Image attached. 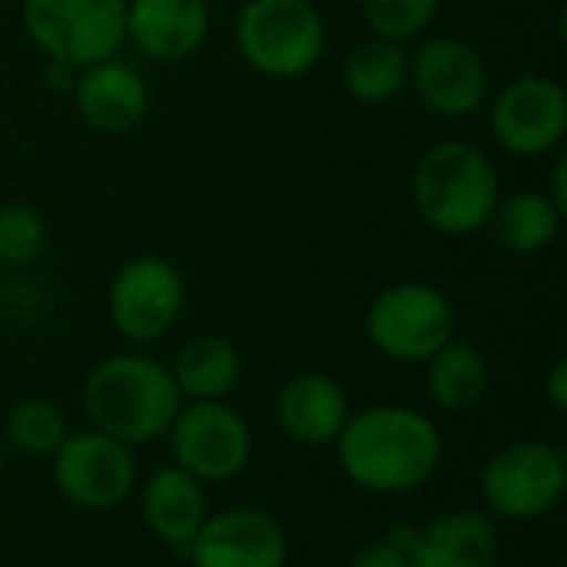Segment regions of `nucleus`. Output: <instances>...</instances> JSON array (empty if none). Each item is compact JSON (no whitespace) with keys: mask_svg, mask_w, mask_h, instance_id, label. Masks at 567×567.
I'll return each instance as SVG.
<instances>
[{"mask_svg":"<svg viewBox=\"0 0 567 567\" xmlns=\"http://www.w3.org/2000/svg\"><path fill=\"white\" fill-rule=\"evenodd\" d=\"M346 478L372 495L422 488L442 462L439 425L409 405H369L352 412L336 439Z\"/></svg>","mask_w":567,"mask_h":567,"instance_id":"1","label":"nucleus"},{"mask_svg":"<svg viewBox=\"0 0 567 567\" xmlns=\"http://www.w3.org/2000/svg\"><path fill=\"white\" fill-rule=\"evenodd\" d=\"M83 409L90 429L136 449L166 439L183 395L169 365L143 352H116L100 359L83 382Z\"/></svg>","mask_w":567,"mask_h":567,"instance_id":"2","label":"nucleus"},{"mask_svg":"<svg viewBox=\"0 0 567 567\" xmlns=\"http://www.w3.org/2000/svg\"><path fill=\"white\" fill-rule=\"evenodd\" d=\"M502 196L488 153L468 140L432 143L412 169V203L425 226L442 236L482 233Z\"/></svg>","mask_w":567,"mask_h":567,"instance_id":"3","label":"nucleus"},{"mask_svg":"<svg viewBox=\"0 0 567 567\" xmlns=\"http://www.w3.org/2000/svg\"><path fill=\"white\" fill-rule=\"evenodd\" d=\"M326 43L329 30L312 0H246L236 13V50L269 80L312 73Z\"/></svg>","mask_w":567,"mask_h":567,"instance_id":"4","label":"nucleus"},{"mask_svg":"<svg viewBox=\"0 0 567 567\" xmlns=\"http://www.w3.org/2000/svg\"><path fill=\"white\" fill-rule=\"evenodd\" d=\"M20 23L47 60L80 70L123 50L126 0H23Z\"/></svg>","mask_w":567,"mask_h":567,"instance_id":"5","label":"nucleus"},{"mask_svg":"<svg viewBox=\"0 0 567 567\" xmlns=\"http://www.w3.org/2000/svg\"><path fill=\"white\" fill-rule=\"evenodd\" d=\"M458 332L452 299L432 282L385 286L365 312L369 342L392 362L425 365Z\"/></svg>","mask_w":567,"mask_h":567,"instance_id":"6","label":"nucleus"},{"mask_svg":"<svg viewBox=\"0 0 567 567\" xmlns=\"http://www.w3.org/2000/svg\"><path fill=\"white\" fill-rule=\"evenodd\" d=\"M567 462L548 442H512L482 468V498L505 522H538L565 498Z\"/></svg>","mask_w":567,"mask_h":567,"instance_id":"7","label":"nucleus"},{"mask_svg":"<svg viewBox=\"0 0 567 567\" xmlns=\"http://www.w3.org/2000/svg\"><path fill=\"white\" fill-rule=\"evenodd\" d=\"M166 439L173 449V465L203 485L233 482L252 458V432L226 402H183Z\"/></svg>","mask_w":567,"mask_h":567,"instance_id":"8","label":"nucleus"},{"mask_svg":"<svg viewBox=\"0 0 567 567\" xmlns=\"http://www.w3.org/2000/svg\"><path fill=\"white\" fill-rule=\"evenodd\" d=\"M186 302V282L176 262L166 256H133L123 262L106 292V312L113 329L136 346L163 339Z\"/></svg>","mask_w":567,"mask_h":567,"instance_id":"9","label":"nucleus"},{"mask_svg":"<svg viewBox=\"0 0 567 567\" xmlns=\"http://www.w3.org/2000/svg\"><path fill=\"white\" fill-rule=\"evenodd\" d=\"M50 475L56 492L86 512H106L123 505L136 492L133 449L96 432H70L50 455Z\"/></svg>","mask_w":567,"mask_h":567,"instance_id":"10","label":"nucleus"},{"mask_svg":"<svg viewBox=\"0 0 567 567\" xmlns=\"http://www.w3.org/2000/svg\"><path fill=\"white\" fill-rule=\"evenodd\" d=\"M409 86L419 103L445 120H462L488 103L492 76L482 53L452 33L422 37L409 53Z\"/></svg>","mask_w":567,"mask_h":567,"instance_id":"11","label":"nucleus"},{"mask_svg":"<svg viewBox=\"0 0 567 567\" xmlns=\"http://www.w3.org/2000/svg\"><path fill=\"white\" fill-rule=\"evenodd\" d=\"M492 133L505 153L522 159L555 153L567 136L565 86L542 73L515 76L492 100Z\"/></svg>","mask_w":567,"mask_h":567,"instance_id":"12","label":"nucleus"},{"mask_svg":"<svg viewBox=\"0 0 567 567\" xmlns=\"http://www.w3.org/2000/svg\"><path fill=\"white\" fill-rule=\"evenodd\" d=\"M183 555L193 567H286L289 538L259 508H226L206 515Z\"/></svg>","mask_w":567,"mask_h":567,"instance_id":"13","label":"nucleus"},{"mask_svg":"<svg viewBox=\"0 0 567 567\" xmlns=\"http://www.w3.org/2000/svg\"><path fill=\"white\" fill-rule=\"evenodd\" d=\"M73 103L80 120L106 136H120L136 130L150 113V90L136 66L120 56L90 63L76 70Z\"/></svg>","mask_w":567,"mask_h":567,"instance_id":"14","label":"nucleus"},{"mask_svg":"<svg viewBox=\"0 0 567 567\" xmlns=\"http://www.w3.org/2000/svg\"><path fill=\"white\" fill-rule=\"evenodd\" d=\"M209 30V0H126V40L146 60H189L203 50Z\"/></svg>","mask_w":567,"mask_h":567,"instance_id":"15","label":"nucleus"},{"mask_svg":"<svg viewBox=\"0 0 567 567\" xmlns=\"http://www.w3.org/2000/svg\"><path fill=\"white\" fill-rule=\"evenodd\" d=\"M352 415L346 389L326 372H299L276 395L279 429L306 449L336 445Z\"/></svg>","mask_w":567,"mask_h":567,"instance_id":"16","label":"nucleus"},{"mask_svg":"<svg viewBox=\"0 0 567 567\" xmlns=\"http://www.w3.org/2000/svg\"><path fill=\"white\" fill-rule=\"evenodd\" d=\"M412 567H495L498 528L485 512H445L425 528H405Z\"/></svg>","mask_w":567,"mask_h":567,"instance_id":"17","label":"nucleus"},{"mask_svg":"<svg viewBox=\"0 0 567 567\" xmlns=\"http://www.w3.org/2000/svg\"><path fill=\"white\" fill-rule=\"evenodd\" d=\"M203 488L206 485L196 482L179 465H163L143 482V492H140L143 522L173 551H186L209 515Z\"/></svg>","mask_w":567,"mask_h":567,"instance_id":"18","label":"nucleus"},{"mask_svg":"<svg viewBox=\"0 0 567 567\" xmlns=\"http://www.w3.org/2000/svg\"><path fill=\"white\" fill-rule=\"evenodd\" d=\"M169 372L183 402H226L243 379V355L229 339L206 332L179 349Z\"/></svg>","mask_w":567,"mask_h":567,"instance_id":"19","label":"nucleus"},{"mask_svg":"<svg viewBox=\"0 0 567 567\" xmlns=\"http://www.w3.org/2000/svg\"><path fill=\"white\" fill-rule=\"evenodd\" d=\"M561 223L565 213L548 199L545 189H518L512 196H498L485 229H492V239L502 249L515 256H535L555 246Z\"/></svg>","mask_w":567,"mask_h":567,"instance_id":"20","label":"nucleus"},{"mask_svg":"<svg viewBox=\"0 0 567 567\" xmlns=\"http://www.w3.org/2000/svg\"><path fill=\"white\" fill-rule=\"evenodd\" d=\"M409 86V50L392 40L369 37L342 60V90L362 106H385Z\"/></svg>","mask_w":567,"mask_h":567,"instance_id":"21","label":"nucleus"},{"mask_svg":"<svg viewBox=\"0 0 567 567\" xmlns=\"http://www.w3.org/2000/svg\"><path fill=\"white\" fill-rule=\"evenodd\" d=\"M429 399L452 415L472 412L488 395V359L465 339H452L425 362Z\"/></svg>","mask_w":567,"mask_h":567,"instance_id":"22","label":"nucleus"},{"mask_svg":"<svg viewBox=\"0 0 567 567\" xmlns=\"http://www.w3.org/2000/svg\"><path fill=\"white\" fill-rule=\"evenodd\" d=\"M70 435L63 412L47 399H23L7 412L3 439L23 455H53Z\"/></svg>","mask_w":567,"mask_h":567,"instance_id":"23","label":"nucleus"},{"mask_svg":"<svg viewBox=\"0 0 567 567\" xmlns=\"http://www.w3.org/2000/svg\"><path fill=\"white\" fill-rule=\"evenodd\" d=\"M442 13V0H362V17L372 37L392 43L422 40Z\"/></svg>","mask_w":567,"mask_h":567,"instance_id":"24","label":"nucleus"},{"mask_svg":"<svg viewBox=\"0 0 567 567\" xmlns=\"http://www.w3.org/2000/svg\"><path fill=\"white\" fill-rule=\"evenodd\" d=\"M47 246L43 213L30 203L0 206V269H23L40 259Z\"/></svg>","mask_w":567,"mask_h":567,"instance_id":"25","label":"nucleus"},{"mask_svg":"<svg viewBox=\"0 0 567 567\" xmlns=\"http://www.w3.org/2000/svg\"><path fill=\"white\" fill-rule=\"evenodd\" d=\"M349 567H412L409 558V545H405V528L389 535V538H379V542H369Z\"/></svg>","mask_w":567,"mask_h":567,"instance_id":"26","label":"nucleus"},{"mask_svg":"<svg viewBox=\"0 0 567 567\" xmlns=\"http://www.w3.org/2000/svg\"><path fill=\"white\" fill-rule=\"evenodd\" d=\"M545 395H548V405L558 419L567 415V362H555L551 372H548V382H545Z\"/></svg>","mask_w":567,"mask_h":567,"instance_id":"27","label":"nucleus"},{"mask_svg":"<svg viewBox=\"0 0 567 567\" xmlns=\"http://www.w3.org/2000/svg\"><path fill=\"white\" fill-rule=\"evenodd\" d=\"M548 199L561 209L567 216V159L555 163V173H551V189H545Z\"/></svg>","mask_w":567,"mask_h":567,"instance_id":"28","label":"nucleus"},{"mask_svg":"<svg viewBox=\"0 0 567 567\" xmlns=\"http://www.w3.org/2000/svg\"><path fill=\"white\" fill-rule=\"evenodd\" d=\"M0 468H3V439H0Z\"/></svg>","mask_w":567,"mask_h":567,"instance_id":"29","label":"nucleus"}]
</instances>
